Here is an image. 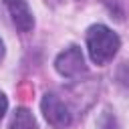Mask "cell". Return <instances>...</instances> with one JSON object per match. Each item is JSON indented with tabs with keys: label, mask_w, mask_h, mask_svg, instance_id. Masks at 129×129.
I'll return each mask as SVG.
<instances>
[{
	"label": "cell",
	"mask_w": 129,
	"mask_h": 129,
	"mask_svg": "<svg viewBox=\"0 0 129 129\" xmlns=\"http://www.w3.org/2000/svg\"><path fill=\"white\" fill-rule=\"evenodd\" d=\"M119 36L105 24H93L87 30V48L95 64H107L119 50Z\"/></svg>",
	"instance_id": "cell-1"
},
{
	"label": "cell",
	"mask_w": 129,
	"mask_h": 129,
	"mask_svg": "<svg viewBox=\"0 0 129 129\" xmlns=\"http://www.w3.org/2000/svg\"><path fill=\"white\" fill-rule=\"evenodd\" d=\"M40 109L44 113V119L48 121V125H52L54 129H67L73 123V115L69 111V107L52 93H46L40 101Z\"/></svg>",
	"instance_id": "cell-2"
},
{
	"label": "cell",
	"mask_w": 129,
	"mask_h": 129,
	"mask_svg": "<svg viewBox=\"0 0 129 129\" xmlns=\"http://www.w3.org/2000/svg\"><path fill=\"white\" fill-rule=\"evenodd\" d=\"M54 67H56V71L62 75V77H77V75H81V73H85V56H83V52H81V48L79 46H69V48H64L58 56H56V60H54Z\"/></svg>",
	"instance_id": "cell-3"
},
{
	"label": "cell",
	"mask_w": 129,
	"mask_h": 129,
	"mask_svg": "<svg viewBox=\"0 0 129 129\" xmlns=\"http://www.w3.org/2000/svg\"><path fill=\"white\" fill-rule=\"evenodd\" d=\"M6 10L12 18V24L20 30V32H30L34 26V16L28 8V4L24 0H4Z\"/></svg>",
	"instance_id": "cell-4"
},
{
	"label": "cell",
	"mask_w": 129,
	"mask_h": 129,
	"mask_svg": "<svg viewBox=\"0 0 129 129\" xmlns=\"http://www.w3.org/2000/svg\"><path fill=\"white\" fill-rule=\"evenodd\" d=\"M36 127V119L34 115L24 109V107H18L12 115V121H10V129H34Z\"/></svg>",
	"instance_id": "cell-5"
},
{
	"label": "cell",
	"mask_w": 129,
	"mask_h": 129,
	"mask_svg": "<svg viewBox=\"0 0 129 129\" xmlns=\"http://www.w3.org/2000/svg\"><path fill=\"white\" fill-rule=\"evenodd\" d=\"M6 109H8V101H6V97L0 93V119L4 117V113H6Z\"/></svg>",
	"instance_id": "cell-6"
},
{
	"label": "cell",
	"mask_w": 129,
	"mask_h": 129,
	"mask_svg": "<svg viewBox=\"0 0 129 129\" xmlns=\"http://www.w3.org/2000/svg\"><path fill=\"white\" fill-rule=\"evenodd\" d=\"M2 54H4V42H2V38H0V58H2Z\"/></svg>",
	"instance_id": "cell-7"
}]
</instances>
